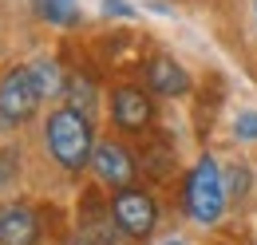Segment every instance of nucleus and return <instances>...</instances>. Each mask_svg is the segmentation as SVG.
<instances>
[{
  "mask_svg": "<svg viewBox=\"0 0 257 245\" xmlns=\"http://www.w3.org/2000/svg\"><path fill=\"white\" fill-rule=\"evenodd\" d=\"M44 143L48 154L64 166V170H83L91 166V154H95V135H91V119L75 107H56L48 122H44Z\"/></svg>",
  "mask_w": 257,
  "mask_h": 245,
  "instance_id": "obj_1",
  "label": "nucleus"
},
{
  "mask_svg": "<svg viewBox=\"0 0 257 245\" xmlns=\"http://www.w3.org/2000/svg\"><path fill=\"white\" fill-rule=\"evenodd\" d=\"M225 202H229V190H225L222 166L210 154H202L186 174V214L198 225H218L225 214Z\"/></svg>",
  "mask_w": 257,
  "mask_h": 245,
  "instance_id": "obj_2",
  "label": "nucleus"
},
{
  "mask_svg": "<svg viewBox=\"0 0 257 245\" xmlns=\"http://www.w3.org/2000/svg\"><path fill=\"white\" fill-rule=\"evenodd\" d=\"M44 103V87L36 83L32 63L24 67H12L4 79H0V127H20L40 111Z\"/></svg>",
  "mask_w": 257,
  "mask_h": 245,
  "instance_id": "obj_3",
  "label": "nucleus"
},
{
  "mask_svg": "<svg viewBox=\"0 0 257 245\" xmlns=\"http://www.w3.org/2000/svg\"><path fill=\"white\" fill-rule=\"evenodd\" d=\"M111 217H115V225H119L123 237L143 241V237H151L155 225H159V206H155V198H151L147 190L127 186V190H115V198H111Z\"/></svg>",
  "mask_w": 257,
  "mask_h": 245,
  "instance_id": "obj_4",
  "label": "nucleus"
},
{
  "mask_svg": "<svg viewBox=\"0 0 257 245\" xmlns=\"http://www.w3.org/2000/svg\"><path fill=\"white\" fill-rule=\"evenodd\" d=\"M91 170H95V178L103 186H111V190H127L135 182V158L123 143H95V154H91Z\"/></svg>",
  "mask_w": 257,
  "mask_h": 245,
  "instance_id": "obj_5",
  "label": "nucleus"
},
{
  "mask_svg": "<svg viewBox=\"0 0 257 245\" xmlns=\"http://www.w3.org/2000/svg\"><path fill=\"white\" fill-rule=\"evenodd\" d=\"M40 241V217L24 202L0 206V245H36Z\"/></svg>",
  "mask_w": 257,
  "mask_h": 245,
  "instance_id": "obj_6",
  "label": "nucleus"
},
{
  "mask_svg": "<svg viewBox=\"0 0 257 245\" xmlns=\"http://www.w3.org/2000/svg\"><path fill=\"white\" fill-rule=\"evenodd\" d=\"M111 115H115V122H119L123 131H147L155 111H151L147 91H139V87H119L115 99H111Z\"/></svg>",
  "mask_w": 257,
  "mask_h": 245,
  "instance_id": "obj_7",
  "label": "nucleus"
},
{
  "mask_svg": "<svg viewBox=\"0 0 257 245\" xmlns=\"http://www.w3.org/2000/svg\"><path fill=\"white\" fill-rule=\"evenodd\" d=\"M147 87L155 95H166V99H178V95L190 91V75H186V67L178 60H170V56H155L151 67H147Z\"/></svg>",
  "mask_w": 257,
  "mask_h": 245,
  "instance_id": "obj_8",
  "label": "nucleus"
},
{
  "mask_svg": "<svg viewBox=\"0 0 257 245\" xmlns=\"http://www.w3.org/2000/svg\"><path fill=\"white\" fill-rule=\"evenodd\" d=\"M36 16L56 24V28H75L79 24V0H32Z\"/></svg>",
  "mask_w": 257,
  "mask_h": 245,
  "instance_id": "obj_9",
  "label": "nucleus"
},
{
  "mask_svg": "<svg viewBox=\"0 0 257 245\" xmlns=\"http://www.w3.org/2000/svg\"><path fill=\"white\" fill-rule=\"evenodd\" d=\"M115 217H111V210H87V217H83V237L91 245H119L115 241Z\"/></svg>",
  "mask_w": 257,
  "mask_h": 245,
  "instance_id": "obj_10",
  "label": "nucleus"
},
{
  "mask_svg": "<svg viewBox=\"0 0 257 245\" xmlns=\"http://www.w3.org/2000/svg\"><path fill=\"white\" fill-rule=\"evenodd\" d=\"M222 174H225V190H229V198H237V202H241V198L249 194V186H253V174H249V166L237 158V162H229V166H225Z\"/></svg>",
  "mask_w": 257,
  "mask_h": 245,
  "instance_id": "obj_11",
  "label": "nucleus"
},
{
  "mask_svg": "<svg viewBox=\"0 0 257 245\" xmlns=\"http://www.w3.org/2000/svg\"><path fill=\"white\" fill-rule=\"evenodd\" d=\"M229 135H233L237 143H257V111H253V107L233 111V119H229Z\"/></svg>",
  "mask_w": 257,
  "mask_h": 245,
  "instance_id": "obj_12",
  "label": "nucleus"
},
{
  "mask_svg": "<svg viewBox=\"0 0 257 245\" xmlns=\"http://www.w3.org/2000/svg\"><path fill=\"white\" fill-rule=\"evenodd\" d=\"M32 71H36V83L44 87V95H60V67H56V60H48V56H40V60H32Z\"/></svg>",
  "mask_w": 257,
  "mask_h": 245,
  "instance_id": "obj_13",
  "label": "nucleus"
},
{
  "mask_svg": "<svg viewBox=\"0 0 257 245\" xmlns=\"http://www.w3.org/2000/svg\"><path fill=\"white\" fill-rule=\"evenodd\" d=\"M67 95H71L67 107H75V111H83V115L91 119V111H95V87H91L87 79H71V83H67Z\"/></svg>",
  "mask_w": 257,
  "mask_h": 245,
  "instance_id": "obj_14",
  "label": "nucleus"
},
{
  "mask_svg": "<svg viewBox=\"0 0 257 245\" xmlns=\"http://www.w3.org/2000/svg\"><path fill=\"white\" fill-rule=\"evenodd\" d=\"M99 8H103L107 16H135V8L123 4V0H99Z\"/></svg>",
  "mask_w": 257,
  "mask_h": 245,
  "instance_id": "obj_15",
  "label": "nucleus"
},
{
  "mask_svg": "<svg viewBox=\"0 0 257 245\" xmlns=\"http://www.w3.org/2000/svg\"><path fill=\"white\" fill-rule=\"evenodd\" d=\"M155 245H190L186 237H178V233H170V237H162V241H155Z\"/></svg>",
  "mask_w": 257,
  "mask_h": 245,
  "instance_id": "obj_16",
  "label": "nucleus"
},
{
  "mask_svg": "<svg viewBox=\"0 0 257 245\" xmlns=\"http://www.w3.org/2000/svg\"><path fill=\"white\" fill-rule=\"evenodd\" d=\"M64 245H91V241H87V237H83V233H75V237H67Z\"/></svg>",
  "mask_w": 257,
  "mask_h": 245,
  "instance_id": "obj_17",
  "label": "nucleus"
},
{
  "mask_svg": "<svg viewBox=\"0 0 257 245\" xmlns=\"http://www.w3.org/2000/svg\"><path fill=\"white\" fill-rule=\"evenodd\" d=\"M253 12H257V0H253Z\"/></svg>",
  "mask_w": 257,
  "mask_h": 245,
  "instance_id": "obj_18",
  "label": "nucleus"
}]
</instances>
